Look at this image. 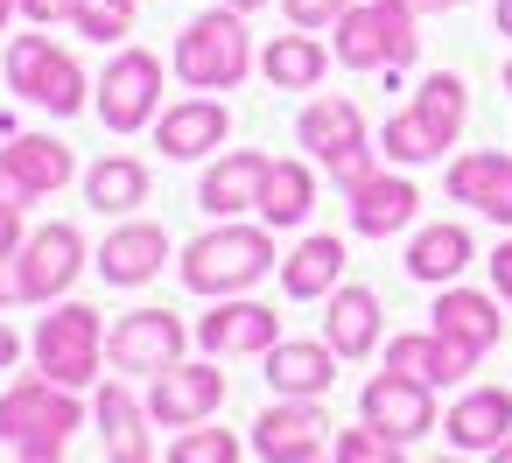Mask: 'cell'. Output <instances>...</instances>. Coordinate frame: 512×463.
<instances>
[{
  "label": "cell",
  "mask_w": 512,
  "mask_h": 463,
  "mask_svg": "<svg viewBox=\"0 0 512 463\" xmlns=\"http://www.w3.org/2000/svg\"><path fill=\"white\" fill-rule=\"evenodd\" d=\"M267 267H274V232L267 225L218 218V232H204V239L183 246V288L190 295H218V302L239 295V288H253Z\"/></svg>",
  "instance_id": "6da1fadb"
},
{
  "label": "cell",
  "mask_w": 512,
  "mask_h": 463,
  "mask_svg": "<svg viewBox=\"0 0 512 463\" xmlns=\"http://www.w3.org/2000/svg\"><path fill=\"white\" fill-rule=\"evenodd\" d=\"M463 113H470V92H463V78H456V71L421 78L414 106H407V113H393V120H386V134H379L386 162H435L442 148H456Z\"/></svg>",
  "instance_id": "7a4b0ae2"
},
{
  "label": "cell",
  "mask_w": 512,
  "mask_h": 463,
  "mask_svg": "<svg viewBox=\"0 0 512 463\" xmlns=\"http://www.w3.org/2000/svg\"><path fill=\"white\" fill-rule=\"evenodd\" d=\"M78 428H85L78 386H57V379H22V386L0 393V442H8L15 456H57Z\"/></svg>",
  "instance_id": "3957f363"
},
{
  "label": "cell",
  "mask_w": 512,
  "mask_h": 463,
  "mask_svg": "<svg viewBox=\"0 0 512 463\" xmlns=\"http://www.w3.org/2000/svg\"><path fill=\"white\" fill-rule=\"evenodd\" d=\"M414 8H400V0H365V8H344L337 22V64L344 71H407L421 57V36H414Z\"/></svg>",
  "instance_id": "277c9868"
},
{
  "label": "cell",
  "mask_w": 512,
  "mask_h": 463,
  "mask_svg": "<svg viewBox=\"0 0 512 463\" xmlns=\"http://www.w3.org/2000/svg\"><path fill=\"white\" fill-rule=\"evenodd\" d=\"M246 71H253V36H246V22L225 8H211V15H197L183 36H176V78L183 85H197V92H232V85H246Z\"/></svg>",
  "instance_id": "5b68a950"
},
{
  "label": "cell",
  "mask_w": 512,
  "mask_h": 463,
  "mask_svg": "<svg viewBox=\"0 0 512 463\" xmlns=\"http://www.w3.org/2000/svg\"><path fill=\"white\" fill-rule=\"evenodd\" d=\"M99 358H106V323H99V309H85V302H57V309L36 323V365H43L57 386H85V379H99Z\"/></svg>",
  "instance_id": "8992f818"
},
{
  "label": "cell",
  "mask_w": 512,
  "mask_h": 463,
  "mask_svg": "<svg viewBox=\"0 0 512 463\" xmlns=\"http://www.w3.org/2000/svg\"><path fill=\"white\" fill-rule=\"evenodd\" d=\"M8 85H15L29 106L57 113V120L85 106V71H78V57L57 50L50 36H15V50H8Z\"/></svg>",
  "instance_id": "52a82bcc"
},
{
  "label": "cell",
  "mask_w": 512,
  "mask_h": 463,
  "mask_svg": "<svg viewBox=\"0 0 512 463\" xmlns=\"http://www.w3.org/2000/svg\"><path fill=\"white\" fill-rule=\"evenodd\" d=\"M183 344H190L183 316H169V309H127L106 330V365L113 372H134V379H155V372L183 365Z\"/></svg>",
  "instance_id": "ba28073f"
},
{
  "label": "cell",
  "mask_w": 512,
  "mask_h": 463,
  "mask_svg": "<svg viewBox=\"0 0 512 463\" xmlns=\"http://www.w3.org/2000/svg\"><path fill=\"white\" fill-rule=\"evenodd\" d=\"M92 106H99V120L113 134H141L155 120V106H162V57L155 50H120L106 64V78H99V99Z\"/></svg>",
  "instance_id": "9c48e42d"
},
{
  "label": "cell",
  "mask_w": 512,
  "mask_h": 463,
  "mask_svg": "<svg viewBox=\"0 0 512 463\" xmlns=\"http://www.w3.org/2000/svg\"><path fill=\"white\" fill-rule=\"evenodd\" d=\"M78 274H85V232L78 225H36L15 253L22 302H57V295H71Z\"/></svg>",
  "instance_id": "30bf717a"
},
{
  "label": "cell",
  "mask_w": 512,
  "mask_h": 463,
  "mask_svg": "<svg viewBox=\"0 0 512 463\" xmlns=\"http://www.w3.org/2000/svg\"><path fill=\"white\" fill-rule=\"evenodd\" d=\"M225 407V372L218 365H169V372H155V386H148V414L162 421V428H197V421H211Z\"/></svg>",
  "instance_id": "8fae6325"
},
{
  "label": "cell",
  "mask_w": 512,
  "mask_h": 463,
  "mask_svg": "<svg viewBox=\"0 0 512 463\" xmlns=\"http://www.w3.org/2000/svg\"><path fill=\"white\" fill-rule=\"evenodd\" d=\"M358 407H365V421H372L379 435H393V442H421V435L435 428V386H421V379H407V372L365 379Z\"/></svg>",
  "instance_id": "7c38bea8"
},
{
  "label": "cell",
  "mask_w": 512,
  "mask_h": 463,
  "mask_svg": "<svg viewBox=\"0 0 512 463\" xmlns=\"http://www.w3.org/2000/svg\"><path fill=\"white\" fill-rule=\"evenodd\" d=\"M435 337H442L456 358H470V365H477V358L505 337V316H498V302H491V295H477V288H456V281H449V288L435 295Z\"/></svg>",
  "instance_id": "4fadbf2b"
},
{
  "label": "cell",
  "mask_w": 512,
  "mask_h": 463,
  "mask_svg": "<svg viewBox=\"0 0 512 463\" xmlns=\"http://www.w3.org/2000/svg\"><path fill=\"white\" fill-rule=\"evenodd\" d=\"M197 344H204L211 358H253V351L267 358V351L281 344V316H274L267 302H232V295H225V302L197 323Z\"/></svg>",
  "instance_id": "5bb4252c"
},
{
  "label": "cell",
  "mask_w": 512,
  "mask_h": 463,
  "mask_svg": "<svg viewBox=\"0 0 512 463\" xmlns=\"http://www.w3.org/2000/svg\"><path fill=\"white\" fill-rule=\"evenodd\" d=\"M323 435H330V414H323L316 400H274V407L253 421V449H260L267 463H316Z\"/></svg>",
  "instance_id": "9a60e30c"
},
{
  "label": "cell",
  "mask_w": 512,
  "mask_h": 463,
  "mask_svg": "<svg viewBox=\"0 0 512 463\" xmlns=\"http://www.w3.org/2000/svg\"><path fill=\"white\" fill-rule=\"evenodd\" d=\"M449 197L470 204V211H484L491 225H512V155H498V148L456 155L449 162Z\"/></svg>",
  "instance_id": "2e32d148"
},
{
  "label": "cell",
  "mask_w": 512,
  "mask_h": 463,
  "mask_svg": "<svg viewBox=\"0 0 512 463\" xmlns=\"http://www.w3.org/2000/svg\"><path fill=\"white\" fill-rule=\"evenodd\" d=\"M267 155H253V148H239V155H218L211 169H204V183H197V204L211 211V218H239V211H260V190H267Z\"/></svg>",
  "instance_id": "e0dca14e"
},
{
  "label": "cell",
  "mask_w": 512,
  "mask_h": 463,
  "mask_svg": "<svg viewBox=\"0 0 512 463\" xmlns=\"http://www.w3.org/2000/svg\"><path fill=\"white\" fill-rule=\"evenodd\" d=\"M330 379H337V351L316 337H281L274 351H267V386L281 393V400H323L330 393Z\"/></svg>",
  "instance_id": "ac0fdd59"
},
{
  "label": "cell",
  "mask_w": 512,
  "mask_h": 463,
  "mask_svg": "<svg viewBox=\"0 0 512 463\" xmlns=\"http://www.w3.org/2000/svg\"><path fill=\"white\" fill-rule=\"evenodd\" d=\"M414 211H421V190L407 183V176H365L358 190H351V232H365V239H393V232H407L414 225Z\"/></svg>",
  "instance_id": "d6986e66"
},
{
  "label": "cell",
  "mask_w": 512,
  "mask_h": 463,
  "mask_svg": "<svg viewBox=\"0 0 512 463\" xmlns=\"http://www.w3.org/2000/svg\"><path fill=\"white\" fill-rule=\"evenodd\" d=\"M225 134H232V113H225L218 99H183V106H169V113L155 120V141H162L169 162H197V155H211Z\"/></svg>",
  "instance_id": "ffe728a7"
},
{
  "label": "cell",
  "mask_w": 512,
  "mask_h": 463,
  "mask_svg": "<svg viewBox=\"0 0 512 463\" xmlns=\"http://www.w3.org/2000/svg\"><path fill=\"white\" fill-rule=\"evenodd\" d=\"M295 134H302V148H309L323 169H337L344 155L365 148V113H358L351 99H309L302 120H295Z\"/></svg>",
  "instance_id": "44dd1931"
},
{
  "label": "cell",
  "mask_w": 512,
  "mask_h": 463,
  "mask_svg": "<svg viewBox=\"0 0 512 463\" xmlns=\"http://www.w3.org/2000/svg\"><path fill=\"white\" fill-rule=\"evenodd\" d=\"M162 260H169V232H162V225H120V232H106V246H99V274H106L113 288L155 281Z\"/></svg>",
  "instance_id": "7402d4cb"
},
{
  "label": "cell",
  "mask_w": 512,
  "mask_h": 463,
  "mask_svg": "<svg viewBox=\"0 0 512 463\" xmlns=\"http://www.w3.org/2000/svg\"><path fill=\"white\" fill-rule=\"evenodd\" d=\"M0 162L15 169V183L43 204V197H57L71 176H78V155L64 148V141H50V134H15L8 148H0Z\"/></svg>",
  "instance_id": "603a6c76"
},
{
  "label": "cell",
  "mask_w": 512,
  "mask_h": 463,
  "mask_svg": "<svg viewBox=\"0 0 512 463\" xmlns=\"http://www.w3.org/2000/svg\"><path fill=\"white\" fill-rule=\"evenodd\" d=\"M330 288H344V239L316 232L281 260V295L288 302H330Z\"/></svg>",
  "instance_id": "cb8c5ba5"
},
{
  "label": "cell",
  "mask_w": 512,
  "mask_h": 463,
  "mask_svg": "<svg viewBox=\"0 0 512 463\" xmlns=\"http://www.w3.org/2000/svg\"><path fill=\"white\" fill-rule=\"evenodd\" d=\"M442 435H449L456 449H484V456H491V449L512 435V393H505V386H477V393H463V400L449 407Z\"/></svg>",
  "instance_id": "d4e9b609"
},
{
  "label": "cell",
  "mask_w": 512,
  "mask_h": 463,
  "mask_svg": "<svg viewBox=\"0 0 512 463\" xmlns=\"http://www.w3.org/2000/svg\"><path fill=\"white\" fill-rule=\"evenodd\" d=\"M323 344H330L337 358H365V351L379 344V295H372V288H358V281H344V288H330V316H323Z\"/></svg>",
  "instance_id": "484cf974"
},
{
  "label": "cell",
  "mask_w": 512,
  "mask_h": 463,
  "mask_svg": "<svg viewBox=\"0 0 512 463\" xmlns=\"http://www.w3.org/2000/svg\"><path fill=\"white\" fill-rule=\"evenodd\" d=\"M470 232L463 225H421L414 239H407V274L414 281H428V288H449L463 267H470Z\"/></svg>",
  "instance_id": "4316f807"
},
{
  "label": "cell",
  "mask_w": 512,
  "mask_h": 463,
  "mask_svg": "<svg viewBox=\"0 0 512 463\" xmlns=\"http://www.w3.org/2000/svg\"><path fill=\"white\" fill-rule=\"evenodd\" d=\"M386 372H407V379H421V386H456L463 372H477L470 358H456L435 330H407V337H393L386 344Z\"/></svg>",
  "instance_id": "83f0119b"
},
{
  "label": "cell",
  "mask_w": 512,
  "mask_h": 463,
  "mask_svg": "<svg viewBox=\"0 0 512 463\" xmlns=\"http://www.w3.org/2000/svg\"><path fill=\"white\" fill-rule=\"evenodd\" d=\"M148 407L127 393V386H106L99 393V435H106V463H148Z\"/></svg>",
  "instance_id": "f1b7e54d"
},
{
  "label": "cell",
  "mask_w": 512,
  "mask_h": 463,
  "mask_svg": "<svg viewBox=\"0 0 512 463\" xmlns=\"http://www.w3.org/2000/svg\"><path fill=\"white\" fill-rule=\"evenodd\" d=\"M85 204H92L99 218H120V211H134V204H148V162H134V155L92 162V169H85Z\"/></svg>",
  "instance_id": "f546056e"
},
{
  "label": "cell",
  "mask_w": 512,
  "mask_h": 463,
  "mask_svg": "<svg viewBox=\"0 0 512 463\" xmlns=\"http://www.w3.org/2000/svg\"><path fill=\"white\" fill-rule=\"evenodd\" d=\"M260 71H267L274 92H316L323 71H330V57H323L316 36H274V43L260 50Z\"/></svg>",
  "instance_id": "4dcf8cb0"
},
{
  "label": "cell",
  "mask_w": 512,
  "mask_h": 463,
  "mask_svg": "<svg viewBox=\"0 0 512 463\" xmlns=\"http://www.w3.org/2000/svg\"><path fill=\"white\" fill-rule=\"evenodd\" d=\"M309 204H316V176H309L302 162H274V169H267V190H260V218H267V232L302 225Z\"/></svg>",
  "instance_id": "1f68e13d"
},
{
  "label": "cell",
  "mask_w": 512,
  "mask_h": 463,
  "mask_svg": "<svg viewBox=\"0 0 512 463\" xmlns=\"http://www.w3.org/2000/svg\"><path fill=\"white\" fill-rule=\"evenodd\" d=\"M134 8H141V0H78V8H71V29L92 36V43H120V36L134 29Z\"/></svg>",
  "instance_id": "d6a6232c"
},
{
  "label": "cell",
  "mask_w": 512,
  "mask_h": 463,
  "mask_svg": "<svg viewBox=\"0 0 512 463\" xmlns=\"http://www.w3.org/2000/svg\"><path fill=\"white\" fill-rule=\"evenodd\" d=\"M169 463H239V435H225V428H183V442L169 449Z\"/></svg>",
  "instance_id": "836d02e7"
},
{
  "label": "cell",
  "mask_w": 512,
  "mask_h": 463,
  "mask_svg": "<svg viewBox=\"0 0 512 463\" xmlns=\"http://www.w3.org/2000/svg\"><path fill=\"white\" fill-rule=\"evenodd\" d=\"M337 463H400V442L365 421V428H344L337 435Z\"/></svg>",
  "instance_id": "e575fe53"
},
{
  "label": "cell",
  "mask_w": 512,
  "mask_h": 463,
  "mask_svg": "<svg viewBox=\"0 0 512 463\" xmlns=\"http://www.w3.org/2000/svg\"><path fill=\"white\" fill-rule=\"evenodd\" d=\"M281 8H288V22H295V29H337L351 0H281Z\"/></svg>",
  "instance_id": "d590c367"
},
{
  "label": "cell",
  "mask_w": 512,
  "mask_h": 463,
  "mask_svg": "<svg viewBox=\"0 0 512 463\" xmlns=\"http://www.w3.org/2000/svg\"><path fill=\"white\" fill-rule=\"evenodd\" d=\"M365 176H379V162H372V148H358V155H344V162H337V169H330V183H337V190H344V197H351V190H358V183H365Z\"/></svg>",
  "instance_id": "8d00e7d4"
},
{
  "label": "cell",
  "mask_w": 512,
  "mask_h": 463,
  "mask_svg": "<svg viewBox=\"0 0 512 463\" xmlns=\"http://www.w3.org/2000/svg\"><path fill=\"white\" fill-rule=\"evenodd\" d=\"M71 8H78V0H22V15H29L36 29H57V22H71Z\"/></svg>",
  "instance_id": "74e56055"
},
{
  "label": "cell",
  "mask_w": 512,
  "mask_h": 463,
  "mask_svg": "<svg viewBox=\"0 0 512 463\" xmlns=\"http://www.w3.org/2000/svg\"><path fill=\"white\" fill-rule=\"evenodd\" d=\"M29 204H36V197L15 183V169H8V162H0V211H29Z\"/></svg>",
  "instance_id": "f35d334b"
},
{
  "label": "cell",
  "mask_w": 512,
  "mask_h": 463,
  "mask_svg": "<svg viewBox=\"0 0 512 463\" xmlns=\"http://www.w3.org/2000/svg\"><path fill=\"white\" fill-rule=\"evenodd\" d=\"M491 288H498V302H512V239L491 253Z\"/></svg>",
  "instance_id": "ab89813d"
},
{
  "label": "cell",
  "mask_w": 512,
  "mask_h": 463,
  "mask_svg": "<svg viewBox=\"0 0 512 463\" xmlns=\"http://www.w3.org/2000/svg\"><path fill=\"white\" fill-rule=\"evenodd\" d=\"M22 239H29V232H22V211H0V260H15Z\"/></svg>",
  "instance_id": "60d3db41"
},
{
  "label": "cell",
  "mask_w": 512,
  "mask_h": 463,
  "mask_svg": "<svg viewBox=\"0 0 512 463\" xmlns=\"http://www.w3.org/2000/svg\"><path fill=\"white\" fill-rule=\"evenodd\" d=\"M22 302V281H15V260H0V309Z\"/></svg>",
  "instance_id": "b9f144b4"
},
{
  "label": "cell",
  "mask_w": 512,
  "mask_h": 463,
  "mask_svg": "<svg viewBox=\"0 0 512 463\" xmlns=\"http://www.w3.org/2000/svg\"><path fill=\"white\" fill-rule=\"evenodd\" d=\"M15 358H22V337H15V330H8V323H0V372H8V365H15Z\"/></svg>",
  "instance_id": "7bdbcfd3"
},
{
  "label": "cell",
  "mask_w": 512,
  "mask_h": 463,
  "mask_svg": "<svg viewBox=\"0 0 512 463\" xmlns=\"http://www.w3.org/2000/svg\"><path fill=\"white\" fill-rule=\"evenodd\" d=\"M498 36H512V0H498Z\"/></svg>",
  "instance_id": "ee69618b"
},
{
  "label": "cell",
  "mask_w": 512,
  "mask_h": 463,
  "mask_svg": "<svg viewBox=\"0 0 512 463\" xmlns=\"http://www.w3.org/2000/svg\"><path fill=\"white\" fill-rule=\"evenodd\" d=\"M15 15H22V0H0V29H8Z\"/></svg>",
  "instance_id": "f6af8a7d"
},
{
  "label": "cell",
  "mask_w": 512,
  "mask_h": 463,
  "mask_svg": "<svg viewBox=\"0 0 512 463\" xmlns=\"http://www.w3.org/2000/svg\"><path fill=\"white\" fill-rule=\"evenodd\" d=\"M225 8H232V15H253V8H267V0H225Z\"/></svg>",
  "instance_id": "bcb514c9"
},
{
  "label": "cell",
  "mask_w": 512,
  "mask_h": 463,
  "mask_svg": "<svg viewBox=\"0 0 512 463\" xmlns=\"http://www.w3.org/2000/svg\"><path fill=\"white\" fill-rule=\"evenodd\" d=\"M400 8H414V15H435V8H442V0H400Z\"/></svg>",
  "instance_id": "7dc6e473"
},
{
  "label": "cell",
  "mask_w": 512,
  "mask_h": 463,
  "mask_svg": "<svg viewBox=\"0 0 512 463\" xmlns=\"http://www.w3.org/2000/svg\"><path fill=\"white\" fill-rule=\"evenodd\" d=\"M491 463H512V435H505V442H498V449H491Z\"/></svg>",
  "instance_id": "c3c4849f"
},
{
  "label": "cell",
  "mask_w": 512,
  "mask_h": 463,
  "mask_svg": "<svg viewBox=\"0 0 512 463\" xmlns=\"http://www.w3.org/2000/svg\"><path fill=\"white\" fill-rule=\"evenodd\" d=\"M15 463H57V456H15Z\"/></svg>",
  "instance_id": "681fc988"
},
{
  "label": "cell",
  "mask_w": 512,
  "mask_h": 463,
  "mask_svg": "<svg viewBox=\"0 0 512 463\" xmlns=\"http://www.w3.org/2000/svg\"><path fill=\"white\" fill-rule=\"evenodd\" d=\"M505 92H512V57H505Z\"/></svg>",
  "instance_id": "f907efd6"
},
{
  "label": "cell",
  "mask_w": 512,
  "mask_h": 463,
  "mask_svg": "<svg viewBox=\"0 0 512 463\" xmlns=\"http://www.w3.org/2000/svg\"><path fill=\"white\" fill-rule=\"evenodd\" d=\"M435 463H463V456H435Z\"/></svg>",
  "instance_id": "816d5d0a"
},
{
  "label": "cell",
  "mask_w": 512,
  "mask_h": 463,
  "mask_svg": "<svg viewBox=\"0 0 512 463\" xmlns=\"http://www.w3.org/2000/svg\"><path fill=\"white\" fill-rule=\"evenodd\" d=\"M442 8H463V0H442Z\"/></svg>",
  "instance_id": "f5cc1de1"
}]
</instances>
